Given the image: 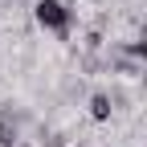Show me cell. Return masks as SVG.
Instances as JSON below:
<instances>
[{"label": "cell", "instance_id": "cell-1", "mask_svg": "<svg viewBox=\"0 0 147 147\" xmlns=\"http://www.w3.org/2000/svg\"><path fill=\"white\" fill-rule=\"evenodd\" d=\"M33 21L41 25L45 33L69 37V25H74V8H69V4H61V0H37V4H33Z\"/></svg>", "mask_w": 147, "mask_h": 147}, {"label": "cell", "instance_id": "cell-2", "mask_svg": "<svg viewBox=\"0 0 147 147\" xmlns=\"http://www.w3.org/2000/svg\"><path fill=\"white\" fill-rule=\"evenodd\" d=\"M110 115H115V98L102 94V90L90 94V119H94V123H110Z\"/></svg>", "mask_w": 147, "mask_h": 147}, {"label": "cell", "instance_id": "cell-3", "mask_svg": "<svg viewBox=\"0 0 147 147\" xmlns=\"http://www.w3.org/2000/svg\"><path fill=\"white\" fill-rule=\"evenodd\" d=\"M127 53H131V57H139V61H147V25L135 33V41H127Z\"/></svg>", "mask_w": 147, "mask_h": 147}, {"label": "cell", "instance_id": "cell-4", "mask_svg": "<svg viewBox=\"0 0 147 147\" xmlns=\"http://www.w3.org/2000/svg\"><path fill=\"white\" fill-rule=\"evenodd\" d=\"M41 143H45V147H65V135H57V131H49V135H45Z\"/></svg>", "mask_w": 147, "mask_h": 147}]
</instances>
